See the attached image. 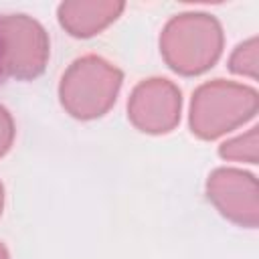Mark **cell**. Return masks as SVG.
<instances>
[{
    "instance_id": "1",
    "label": "cell",
    "mask_w": 259,
    "mask_h": 259,
    "mask_svg": "<svg viewBox=\"0 0 259 259\" xmlns=\"http://www.w3.org/2000/svg\"><path fill=\"white\" fill-rule=\"evenodd\" d=\"M162 53L170 67L184 75L200 73L192 47L212 67L221 55L223 32L219 22L208 14H180L172 18L160 38Z\"/></svg>"
},
{
    "instance_id": "2",
    "label": "cell",
    "mask_w": 259,
    "mask_h": 259,
    "mask_svg": "<svg viewBox=\"0 0 259 259\" xmlns=\"http://www.w3.org/2000/svg\"><path fill=\"white\" fill-rule=\"evenodd\" d=\"M91 59L93 57L77 59L61 83L63 105L75 117L83 119L103 115V111H107L109 105L115 101V93L121 85V73L105 61L99 65L93 83H89Z\"/></svg>"
},
{
    "instance_id": "3",
    "label": "cell",
    "mask_w": 259,
    "mask_h": 259,
    "mask_svg": "<svg viewBox=\"0 0 259 259\" xmlns=\"http://www.w3.org/2000/svg\"><path fill=\"white\" fill-rule=\"evenodd\" d=\"M0 34L4 42L6 75L30 79L42 73L49 57V38L36 20L24 14L0 16Z\"/></svg>"
},
{
    "instance_id": "4",
    "label": "cell",
    "mask_w": 259,
    "mask_h": 259,
    "mask_svg": "<svg viewBox=\"0 0 259 259\" xmlns=\"http://www.w3.org/2000/svg\"><path fill=\"white\" fill-rule=\"evenodd\" d=\"M127 109L142 132H168L180 117V91L166 79L144 81L136 87Z\"/></svg>"
},
{
    "instance_id": "5",
    "label": "cell",
    "mask_w": 259,
    "mask_h": 259,
    "mask_svg": "<svg viewBox=\"0 0 259 259\" xmlns=\"http://www.w3.org/2000/svg\"><path fill=\"white\" fill-rule=\"evenodd\" d=\"M12 136H14L12 119H10L8 111H6L4 107H0V156L10 148V144H12Z\"/></svg>"
},
{
    "instance_id": "6",
    "label": "cell",
    "mask_w": 259,
    "mask_h": 259,
    "mask_svg": "<svg viewBox=\"0 0 259 259\" xmlns=\"http://www.w3.org/2000/svg\"><path fill=\"white\" fill-rule=\"evenodd\" d=\"M6 75V59H4V42H2V34H0V81Z\"/></svg>"
},
{
    "instance_id": "7",
    "label": "cell",
    "mask_w": 259,
    "mask_h": 259,
    "mask_svg": "<svg viewBox=\"0 0 259 259\" xmlns=\"http://www.w3.org/2000/svg\"><path fill=\"white\" fill-rule=\"evenodd\" d=\"M0 259H8V255H6V251H4L2 245H0Z\"/></svg>"
}]
</instances>
